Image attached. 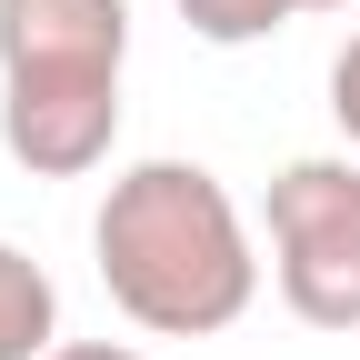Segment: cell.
I'll use <instances>...</instances> for the list:
<instances>
[{
  "label": "cell",
  "instance_id": "52a82bcc",
  "mask_svg": "<svg viewBox=\"0 0 360 360\" xmlns=\"http://www.w3.org/2000/svg\"><path fill=\"white\" fill-rule=\"evenodd\" d=\"M51 360H150V350H130V340H60Z\"/></svg>",
  "mask_w": 360,
  "mask_h": 360
},
{
  "label": "cell",
  "instance_id": "3957f363",
  "mask_svg": "<svg viewBox=\"0 0 360 360\" xmlns=\"http://www.w3.org/2000/svg\"><path fill=\"white\" fill-rule=\"evenodd\" d=\"M270 290L300 330H360V150H310L270 170L260 200Z\"/></svg>",
  "mask_w": 360,
  "mask_h": 360
},
{
  "label": "cell",
  "instance_id": "6da1fadb",
  "mask_svg": "<svg viewBox=\"0 0 360 360\" xmlns=\"http://www.w3.org/2000/svg\"><path fill=\"white\" fill-rule=\"evenodd\" d=\"M90 260L110 310L150 340H220L260 300L250 220L200 160H130L90 210Z\"/></svg>",
  "mask_w": 360,
  "mask_h": 360
},
{
  "label": "cell",
  "instance_id": "8992f818",
  "mask_svg": "<svg viewBox=\"0 0 360 360\" xmlns=\"http://www.w3.org/2000/svg\"><path fill=\"white\" fill-rule=\"evenodd\" d=\"M330 120H340V141L360 150V30L340 40V60H330Z\"/></svg>",
  "mask_w": 360,
  "mask_h": 360
},
{
  "label": "cell",
  "instance_id": "5b68a950",
  "mask_svg": "<svg viewBox=\"0 0 360 360\" xmlns=\"http://www.w3.org/2000/svg\"><path fill=\"white\" fill-rule=\"evenodd\" d=\"M180 20H191L210 51H250V40H270V30H290L300 11L290 0H180Z\"/></svg>",
  "mask_w": 360,
  "mask_h": 360
},
{
  "label": "cell",
  "instance_id": "277c9868",
  "mask_svg": "<svg viewBox=\"0 0 360 360\" xmlns=\"http://www.w3.org/2000/svg\"><path fill=\"white\" fill-rule=\"evenodd\" d=\"M60 350V290L20 240H0V360H51Z\"/></svg>",
  "mask_w": 360,
  "mask_h": 360
},
{
  "label": "cell",
  "instance_id": "ba28073f",
  "mask_svg": "<svg viewBox=\"0 0 360 360\" xmlns=\"http://www.w3.org/2000/svg\"><path fill=\"white\" fill-rule=\"evenodd\" d=\"M290 11H350V0H290Z\"/></svg>",
  "mask_w": 360,
  "mask_h": 360
},
{
  "label": "cell",
  "instance_id": "7a4b0ae2",
  "mask_svg": "<svg viewBox=\"0 0 360 360\" xmlns=\"http://www.w3.org/2000/svg\"><path fill=\"white\" fill-rule=\"evenodd\" d=\"M130 0H0V150L30 180H90L120 141Z\"/></svg>",
  "mask_w": 360,
  "mask_h": 360
}]
</instances>
